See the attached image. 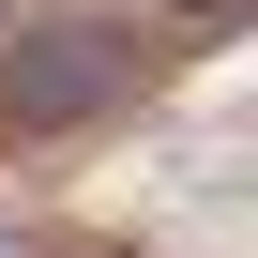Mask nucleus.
<instances>
[{
    "mask_svg": "<svg viewBox=\"0 0 258 258\" xmlns=\"http://www.w3.org/2000/svg\"><path fill=\"white\" fill-rule=\"evenodd\" d=\"M121 76H137V46H121V31H46V46L0 76V91H16L31 121H76V106H106Z\"/></svg>",
    "mask_w": 258,
    "mask_h": 258,
    "instance_id": "f257e3e1",
    "label": "nucleus"
},
{
    "mask_svg": "<svg viewBox=\"0 0 258 258\" xmlns=\"http://www.w3.org/2000/svg\"><path fill=\"white\" fill-rule=\"evenodd\" d=\"M182 16H243V0H182Z\"/></svg>",
    "mask_w": 258,
    "mask_h": 258,
    "instance_id": "f03ea898",
    "label": "nucleus"
}]
</instances>
